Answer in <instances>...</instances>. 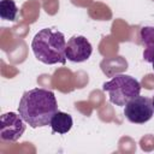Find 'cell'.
I'll return each instance as SVG.
<instances>
[{
    "instance_id": "1",
    "label": "cell",
    "mask_w": 154,
    "mask_h": 154,
    "mask_svg": "<svg viewBox=\"0 0 154 154\" xmlns=\"http://www.w3.org/2000/svg\"><path fill=\"white\" fill-rule=\"evenodd\" d=\"M58 111L54 93L43 88H34L25 91L19 101L18 113L31 128L47 126Z\"/></svg>"
},
{
    "instance_id": "2",
    "label": "cell",
    "mask_w": 154,
    "mask_h": 154,
    "mask_svg": "<svg viewBox=\"0 0 154 154\" xmlns=\"http://www.w3.org/2000/svg\"><path fill=\"white\" fill-rule=\"evenodd\" d=\"M66 41L63 32L45 28L41 29L31 41V49L36 59L43 64H65L66 63Z\"/></svg>"
},
{
    "instance_id": "3",
    "label": "cell",
    "mask_w": 154,
    "mask_h": 154,
    "mask_svg": "<svg viewBox=\"0 0 154 154\" xmlns=\"http://www.w3.org/2000/svg\"><path fill=\"white\" fill-rule=\"evenodd\" d=\"M103 91H107L109 101L116 106H125L131 99L140 95L141 84L134 77L120 73L103 83Z\"/></svg>"
},
{
    "instance_id": "4",
    "label": "cell",
    "mask_w": 154,
    "mask_h": 154,
    "mask_svg": "<svg viewBox=\"0 0 154 154\" xmlns=\"http://www.w3.org/2000/svg\"><path fill=\"white\" fill-rule=\"evenodd\" d=\"M154 114L152 99L146 96H136L131 99L124 108V116L134 124H143L148 122Z\"/></svg>"
},
{
    "instance_id": "5",
    "label": "cell",
    "mask_w": 154,
    "mask_h": 154,
    "mask_svg": "<svg viewBox=\"0 0 154 154\" xmlns=\"http://www.w3.org/2000/svg\"><path fill=\"white\" fill-rule=\"evenodd\" d=\"M25 131V122L14 112L4 113L0 118V140L16 142Z\"/></svg>"
},
{
    "instance_id": "6",
    "label": "cell",
    "mask_w": 154,
    "mask_h": 154,
    "mask_svg": "<svg viewBox=\"0 0 154 154\" xmlns=\"http://www.w3.org/2000/svg\"><path fill=\"white\" fill-rule=\"evenodd\" d=\"M93 47L84 36H72L66 42V59L73 63H82L90 58Z\"/></svg>"
},
{
    "instance_id": "7",
    "label": "cell",
    "mask_w": 154,
    "mask_h": 154,
    "mask_svg": "<svg viewBox=\"0 0 154 154\" xmlns=\"http://www.w3.org/2000/svg\"><path fill=\"white\" fill-rule=\"evenodd\" d=\"M140 42L144 46L143 59L147 63H152L154 59V26H142L140 30Z\"/></svg>"
},
{
    "instance_id": "8",
    "label": "cell",
    "mask_w": 154,
    "mask_h": 154,
    "mask_svg": "<svg viewBox=\"0 0 154 154\" xmlns=\"http://www.w3.org/2000/svg\"><path fill=\"white\" fill-rule=\"evenodd\" d=\"M52 131L57 132V134H66L71 130L72 125H73V120L72 117L69 113L61 112V111H57L54 113V116L51 119L49 123Z\"/></svg>"
},
{
    "instance_id": "9",
    "label": "cell",
    "mask_w": 154,
    "mask_h": 154,
    "mask_svg": "<svg viewBox=\"0 0 154 154\" xmlns=\"http://www.w3.org/2000/svg\"><path fill=\"white\" fill-rule=\"evenodd\" d=\"M18 16V7L13 0H1L0 1V17L4 20L14 22Z\"/></svg>"
},
{
    "instance_id": "10",
    "label": "cell",
    "mask_w": 154,
    "mask_h": 154,
    "mask_svg": "<svg viewBox=\"0 0 154 154\" xmlns=\"http://www.w3.org/2000/svg\"><path fill=\"white\" fill-rule=\"evenodd\" d=\"M152 64H153V71H154V59L152 60Z\"/></svg>"
},
{
    "instance_id": "11",
    "label": "cell",
    "mask_w": 154,
    "mask_h": 154,
    "mask_svg": "<svg viewBox=\"0 0 154 154\" xmlns=\"http://www.w3.org/2000/svg\"><path fill=\"white\" fill-rule=\"evenodd\" d=\"M152 102H153V107H154V96H153V99H152Z\"/></svg>"
}]
</instances>
